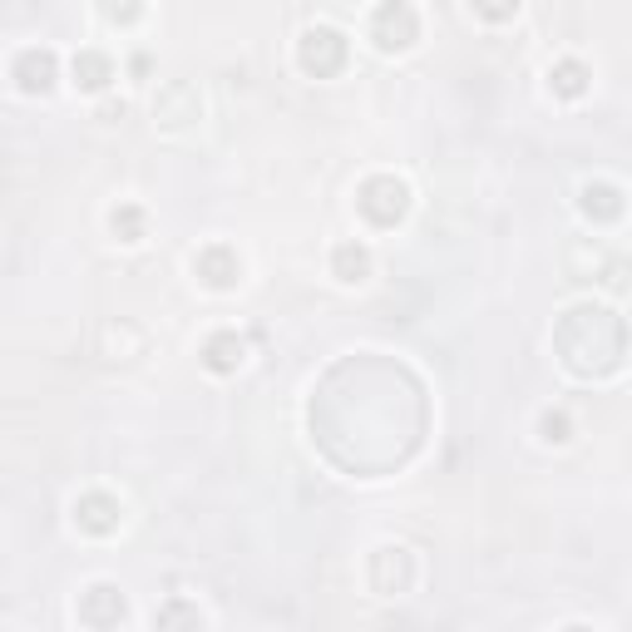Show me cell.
<instances>
[{
  "label": "cell",
  "mask_w": 632,
  "mask_h": 632,
  "mask_svg": "<svg viewBox=\"0 0 632 632\" xmlns=\"http://www.w3.org/2000/svg\"><path fill=\"white\" fill-rule=\"evenodd\" d=\"M356 208H361L365 223L396 227L400 218H406V208H410V188L400 178H391V173H375V178L361 183V198H356Z\"/></svg>",
  "instance_id": "cell-1"
},
{
  "label": "cell",
  "mask_w": 632,
  "mask_h": 632,
  "mask_svg": "<svg viewBox=\"0 0 632 632\" xmlns=\"http://www.w3.org/2000/svg\"><path fill=\"white\" fill-rule=\"evenodd\" d=\"M301 70H311V75H332V70H342L346 60V40L336 30H326V25H317V30L301 35Z\"/></svg>",
  "instance_id": "cell-2"
},
{
  "label": "cell",
  "mask_w": 632,
  "mask_h": 632,
  "mask_svg": "<svg viewBox=\"0 0 632 632\" xmlns=\"http://www.w3.org/2000/svg\"><path fill=\"white\" fill-rule=\"evenodd\" d=\"M416 11L410 5H386V11H375L371 21V40L381 45V50H410L416 45Z\"/></svg>",
  "instance_id": "cell-3"
},
{
  "label": "cell",
  "mask_w": 632,
  "mask_h": 632,
  "mask_svg": "<svg viewBox=\"0 0 632 632\" xmlns=\"http://www.w3.org/2000/svg\"><path fill=\"white\" fill-rule=\"evenodd\" d=\"M198 114H203V99H198L194 85H169L159 95V104H153V119H159L163 129H183V124H194Z\"/></svg>",
  "instance_id": "cell-4"
},
{
  "label": "cell",
  "mask_w": 632,
  "mask_h": 632,
  "mask_svg": "<svg viewBox=\"0 0 632 632\" xmlns=\"http://www.w3.org/2000/svg\"><path fill=\"white\" fill-rule=\"evenodd\" d=\"M194 272L208 282V287L227 292V287H237V277H243V262H237V252H233V247L213 243V247H203V252H198V258H194Z\"/></svg>",
  "instance_id": "cell-5"
},
{
  "label": "cell",
  "mask_w": 632,
  "mask_h": 632,
  "mask_svg": "<svg viewBox=\"0 0 632 632\" xmlns=\"http://www.w3.org/2000/svg\"><path fill=\"white\" fill-rule=\"evenodd\" d=\"M15 85L25 89V95H45V89L54 85V54L50 50H21L11 65Z\"/></svg>",
  "instance_id": "cell-6"
},
{
  "label": "cell",
  "mask_w": 632,
  "mask_h": 632,
  "mask_svg": "<svg viewBox=\"0 0 632 632\" xmlns=\"http://www.w3.org/2000/svg\"><path fill=\"white\" fill-rule=\"evenodd\" d=\"M119 504L109 499V494H85V499L75 504V524L85 529V534H109V529H119Z\"/></svg>",
  "instance_id": "cell-7"
},
{
  "label": "cell",
  "mask_w": 632,
  "mask_h": 632,
  "mask_svg": "<svg viewBox=\"0 0 632 632\" xmlns=\"http://www.w3.org/2000/svg\"><path fill=\"white\" fill-rule=\"evenodd\" d=\"M243 356H247V342L237 332H218V336H208V346H203V365H208V371H218V375L237 371Z\"/></svg>",
  "instance_id": "cell-8"
},
{
  "label": "cell",
  "mask_w": 632,
  "mask_h": 632,
  "mask_svg": "<svg viewBox=\"0 0 632 632\" xmlns=\"http://www.w3.org/2000/svg\"><path fill=\"white\" fill-rule=\"evenodd\" d=\"M332 272L342 282H365V277H371V247H365V243H336Z\"/></svg>",
  "instance_id": "cell-9"
},
{
  "label": "cell",
  "mask_w": 632,
  "mask_h": 632,
  "mask_svg": "<svg viewBox=\"0 0 632 632\" xmlns=\"http://www.w3.org/2000/svg\"><path fill=\"white\" fill-rule=\"evenodd\" d=\"M109 79H114V60H109V54H99V50H79L75 54V85L79 89L95 95V89H104Z\"/></svg>",
  "instance_id": "cell-10"
},
{
  "label": "cell",
  "mask_w": 632,
  "mask_h": 632,
  "mask_svg": "<svg viewBox=\"0 0 632 632\" xmlns=\"http://www.w3.org/2000/svg\"><path fill=\"white\" fill-rule=\"evenodd\" d=\"M153 622H159V632H198L203 628V612H198V603H188V598H169Z\"/></svg>",
  "instance_id": "cell-11"
},
{
  "label": "cell",
  "mask_w": 632,
  "mask_h": 632,
  "mask_svg": "<svg viewBox=\"0 0 632 632\" xmlns=\"http://www.w3.org/2000/svg\"><path fill=\"white\" fill-rule=\"evenodd\" d=\"M583 213H598L603 223H612V218H622V194L612 183H583Z\"/></svg>",
  "instance_id": "cell-12"
},
{
  "label": "cell",
  "mask_w": 632,
  "mask_h": 632,
  "mask_svg": "<svg viewBox=\"0 0 632 632\" xmlns=\"http://www.w3.org/2000/svg\"><path fill=\"white\" fill-rule=\"evenodd\" d=\"M548 79H554V89L563 99H579L583 89H588V70H583L579 60H558V65L548 70Z\"/></svg>",
  "instance_id": "cell-13"
},
{
  "label": "cell",
  "mask_w": 632,
  "mask_h": 632,
  "mask_svg": "<svg viewBox=\"0 0 632 632\" xmlns=\"http://www.w3.org/2000/svg\"><path fill=\"white\" fill-rule=\"evenodd\" d=\"M109 227L119 233V243H139V237H144V208L119 203L114 213H109Z\"/></svg>",
  "instance_id": "cell-14"
},
{
  "label": "cell",
  "mask_w": 632,
  "mask_h": 632,
  "mask_svg": "<svg viewBox=\"0 0 632 632\" xmlns=\"http://www.w3.org/2000/svg\"><path fill=\"white\" fill-rule=\"evenodd\" d=\"M538 425H544V439H558V445L568 439V416H563V410H548Z\"/></svg>",
  "instance_id": "cell-15"
},
{
  "label": "cell",
  "mask_w": 632,
  "mask_h": 632,
  "mask_svg": "<svg viewBox=\"0 0 632 632\" xmlns=\"http://www.w3.org/2000/svg\"><path fill=\"white\" fill-rule=\"evenodd\" d=\"M563 632H593V628H563Z\"/></svg>",
  "instance_id": "cell-16"
}]
</instances>
